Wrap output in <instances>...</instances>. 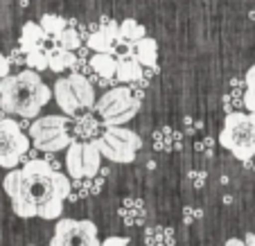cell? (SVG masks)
Wrapping results in <instances>:
<instances>
[{
	"label": "cell",
	"instance_id": "6da1fadb",
	"mask_svg": "<svg viewBox=\"0 0 255 246\" xmlns=\"http://www.w3.org/2000/svg\"><path fill=\"white\" fill-rule=\"evenodd\" d=\"M14 213L20 219H45L54 222L61 217L63 203L70 197V174L54 169L45 158H34L18 169H9L2 179Z\"/></svg>",
	"mask_w": 255,
	"mask_h": 246
},
{
	"label": "cell",
	"instance_id": "7a4b0ae2",
	"mask_svg": "<svg viewBox=\"0 0 255 246\" xmlns=\"http://www.w3.org/2000/svg\"><path fill=\"white\" fill-rule=\"evenodd\" d=\"M52 97V88L32 68L16 75H7L0 82V107L9 116L36 118Z\"/></svg>",
	"mask_w": 255,
	"mask_h": 246
},
{
	"label": "cell",
	"instance_id": "3957f363",
	"mask_svg": "<svg viewBox=\"0 0 255 246\" xmlns=\"http://www.w3.org/2000/svg\"><path fill=\"white\" fill-rule=\"evenodd\" d=\"M219 145L231 151L237 160L249 163L255 158V113L235 111L226 113L219 131Z\"/></svg>",
	"mask_w": 255,
	"mask_h": 246
},
{
	"label": "cell",
	"instance_id": "277c9868",
	"mask_svg": "<svg viewBox=\"0 0 255 246\" xmlns=\"http://www.w3.org/2000/svg\"><path fill=\"white\" fill-rule=\"evenodd\" d=\"M70 116H39L34 118L27 129L32 145L43 154H57L75 142V133H70Z\"/></svg>",
	"mask_w": 255,
	"mask_h": 246
},
{
	"label": "cell",
	"instance_id": "5b68a950",
	"mask_svg": "<svg viewBox=\"0 0 255 246\" xmlns=\"http://www.w3.org/2000/svg\"><path fill=\"white\" fill-rule=\"evenodd\" d=\"M142 100L133 97L129 84H118V86L106 88V93L97 100L95 111L102 118V124H127L138 116Z\"/></svg>",
	"mask_w": 255,
	"mask_h": 246
},
{
	"label": "cell",
	"instance_id": "8992f818",
	"mask_svg": "<svg viewBox=\"0 0 255 246\" xmlns=\"http://www.w3.org/2000/svg\"><path fill=\"white\" fill-rule=\"evenodd\" d=\"M95 140H97V147H100L102 156L109 158L111 163H120V165L133 163L140 147H142V138L135 131L127 129L122 124L104 126V131Z\"/></svg>",
	"mask_w": 255,
	"mask_h": 246
},
{
	"label": "cell",
	"instance_id": "52a82bcc",
	"mask_svg": "<svg viewBox=\"0 0 255 246\" xmlns=\"http://www.w3.org/2000/svg\"><path fill=\"white\" fill-rule=\"evenodd\" d=\"M29 147H32V140L23 131V126L18 124V120L2 118L0 120V167L2 169L18 167Z\"/></svg>",
	"mask_w": 255,
	"mask_h": 246
},
{
	"label": "cell",
	"instance_id": "ba28073f",
	"mask_svg": "<svg viewBox=\"0 0 255 246\" xmlns=\"http://www.w3.org/2000/svg\"><path fill=\"white\" fill-rule=\"evenodd\" d=\"M50 246H102L91 219H59Z\"/></svg>",
	"mask_w": 255,
	"mask_h": 246
},
{
	"label": "cell",
	"instance_id": "9c48e42d",
	"mask_svg": "<svg viewBox=\"0 0 255 246\" xmlns=\"http://www.w3.org/2000/svg\"><path fill=\"white\" fill-rule=\"evenodd\" d=\"M54 100H57L59 109L70 118L79 116V111H82V104H79V100H77V95H75V91H72L68 77L57 79V84H54Z\"/></svg>",
	"mask_w": 255,
	"mask_h": 246
},
{
	"label": "cell",
	"instance_id": "30bf717a",
	"mask_svg": "<svg viewBox=\"0 0 255 246\" xmlns=\"http://www.w3.org/2000/svg\"><path fill=\"white\" fill-rule=\"evenodd\" d=\"M68 79H70L72 91H75L79 104H82V111H91V109H95V104H97L95 84H93L86 75H77V73H72Z\"/></svg>",
	"mask_w": 255,
	"mask_h": 246
},
{
	"label": "cell",
	"instance_id": "8fae6325",
	"mask_svg": "<svg viewBox=\"0 0 255 246\" xmlns=\"http://www.w3.org/2000/svg\"><path fill=\"white\" fill-rule=\"evenodd\" d=\"M142 77H144V66L133 54H122V57H118V73H116L118 82L120 84L142 82Z\"/></svg>",
	"mask_w": 255,
	"mask_h": 246
},
{
	"label": "cell",
	"instance_id": "7c38bea8",
	"mask_svg": "<svg viewBox=\"0 0 255 246\" xmlns=\"http://www.w3.org/2000/svg\"><path fill=\"white\" fill-rule=\"evenodd\" d=\"M183 135L185 131L172 129V126H160L154 131L151 140H154V149L156 151H176L183 147Z\"/></svg>",
	"mask_w": 255,
	"mask_h": 246
},
{
	"label": "cell",
	"instance_id": "4fadbf2b",
	"mask_svg": "<svg viewBox=\"0 0 255 246\" xmlns=\"http://www.w3.org/2000/svg\"><path fill=\"white\" fill-rule=\"evenodd\" d=\"M50 39V34H45V29L41 27V23H25L23 29H20V39L18 45L23 52H32L36 48H43V43Z\"/></svg>",
	"mask_w": 255,
	"mask_h": 246
},
{
	"label": "cell",
	"instance_id": "5bb4252c",
	"mask_svg": "<svg viewBox=\"0 0 255 246\" xmlns=\"http://www.w3.org/2000/svg\"><path fill=\"white\" fill-rule=\"evenodd\" d=\"M131 54L142 63L144 68H156L158 66V43L151 36H142L131 45Z\"/></svg>",
	"mask_w": 255,
	"mask_h": 246
},
{
	"label": "cell",
	"instance_id": "9a60e30c",
	"mask_svg": "<svg viewBox=\"0 0 255 246\" xmlns=\"http://www.w3.org/2000/svg\"><path fill=\"white\" fill-rule=\"evenodd\" d=\"M118 213H120L122 222H125L127 226H138V224L144 222L147 208H144L142 199L131 197V199H125V201H122V206H120V210H118Z\"/></svg>",
	"mask_w": 255,
	"mask_h": 246
},
{
	"label": "cell",
	"instance_id": "2e32d148",
	"mask_svg": "<svg viewBox=\"0 0 255 246\" xmlns=\"http://www.w3.org/2000/svg\"><path fill=\"white\" fill-rule=\"evenodd\" d=\"M72 129H75V138H82L86 142V140H95L100 135V122L88 111H84L72 118Z\"/></svg>",
	"mask_w": 255,
	"mask_h": 246
},
{
	"label": "cell",
	"instance_id": "e0dca14e",
	"mask_svg": "<svg viewBox=\"0 0 255 246\" xmlns=\"http://www.w3.org/2000/svg\"><path fill=\"white\" fill-rule=\"evenodd\" d=\"M66 169L70 179H84V142H72L66 149Z\"/></svg>",
	"mask_w": 255,
	"mask_h": 246
},
{
	"label": "cell",
	"instance_id": "ac0fdd59",
	"mask_svg": "<svg viewBox=\"0 0 255 246\" xmlns=\"http://www.w3.org/2000/svg\"><path fill=\"white\" fill-rule=\"evenodd\" d=\"M91 68L93 73L102 75L106 79H116L118 73V57L113 52H95L91 57Z\"/></svg>",
	"mask_w": 255,
	"mask_h": 246
},
{
	"label": "cell",
	"instance_id": "d6986e66",
	"mask_svg": "<svg viewBox=\"0 0 255 246\" xmlns=\"http://www.w3.org/2000/svg\"><path fill=\"white\" fill-rule=\"evenodd\" d=\"M142 237L147 246H174L176 244L174 228H169V226H147Z\"/></svg>",
	"mask_w": 255,
	"mask_h": 246
},
{
	"label": "cell",
	"instance_id": "ffe728a7",
	"mask_svg": "<svg viewBox=\"0 0 255 246\" xmlns=\"http://www.w3.org/2000/svg\"><path fill=\"white\" fill-rule=\"evenodd\" d=\"M102 151L97 147V140H86L84 142V174L86 176H95L102 169Z\"/></svg>",
	"mask_w": 255,
	"mask_h": 246
},
{
	"label": "cell",
	"instance_id": "44dd1931",
	"mask_svg": "<svg viewBox=\"0 0 255 246\" xmlns=\"http://www.w3.org/2000/svg\"><path fill=\"white\" fill-rule=\"evenodd\" d=\"M48 59H50V70H52V73H63L66 68H72L77 54L72 52V50L61 48L59 43H54V48L48 52Z\"/></svg>",
	"mask_w": 255,
	"mask_h": 246
},
{
	"label": "cell",
	"instance_id": "7402d4cb",
	"mask_svg": "<svg viewBox=\"0 0 255 246\" xmlns=\"http://www.w3.org/2000/svg\"><path fill=\"white\" fill-rule=\"evenodd\" d=\"M120 34L127 43H135V41H140L142 36H147V29H144V25H140L135 18H127L120 23Z\"/></svg>",
	"mask_w": 255,
	"mask_h": 246
},
{
	"label": "cell",
	"instance_id": "603a6c76",
	"mask_svg": "<svg viewBox=\"0 0 255 246\" xmlns=\"http://www.w3.org/2000/svg\"><path fill=\"white\" fill-rule=\"evenodd\" d=\"M57 43L61 45V48L75 52V50H79L84 45V39H82V34H79L77 27H70V25H68V27L57 36Z\"/></svg>",
	"mask_w": 255,
	"mask_h": 246
},
{
	"label": "cell",
	"instance_id": "cb8c5ba5",
	"mask_svg": "<svg viewBox=\"0 0 255 246\" xmlns=\"http://www.w3.org/2000/svg\"><path fill=\"white\" fill-rule=\"evenodd\" d=\"M86 45L93 50V52H113L116 54V45H113V41L109 39L102 29H97V32H93L91 36H88Z\"/></svg>",
	"mask_w": 255,
	"mask_h": 246
},
{
	"label": "cell",
	"instance_id": "d4e9b609",
	"mask_svg": "<svg viewBox=\"0 0 255 246\" xmlns=\"http://www.w3.org/2000/svg\"><path fill=\"white\" fill-rule=\"evenodd\" d=\"M39 23H41V27L45 29V34H50L54 39L68 27V18H63V16H59V14H45Z\"/></svg>",
	"mask_w": 255,
	"mask_h": 246
},
{
	"label": "cell",
	"instance_id": "484cf974",
	"mask_svg": "<svg viewBox=\"0 0 255 246\" xmlns=\"http://www.w3.org/2000/svg\"><path fill=\"white\" fill-rule=\"evenodd\" d=\"M222 104H224V111L226 113H235L246 109L244 104V91H235V88H228L222 97Z\"/></svg>",
	"mask_w": 255,
	"mask_h": 246
},
{
	"label": "cell",
	"instance_id": "4316f807",
	"mask_svg": "<svg viewBox=\"0 0 255 246\" xmlns=\"http://www.w3.org/2000/svg\"><path fill=\"white\" fill-rule=\"evenodd\" d=\"M25 66L36 70V73H43V70H50V59H48V52L43 48H36L32 52H27V61Z\"/></svg>",
	"mask_w": 255,
	"mask_h": 246
},
{
	"label": "cell",
	"instance_id": "83f0119b",
	"mask_svg": "<svg viewBox=\"0 0 255 246\" xmlns=\"http://www.w3.org/2000/svg\"><path fill=\"white\" fill-rule=\"evenodd\" d=\"M246 91H244V104H246V111H253L255 113V66H251L246 70Z\"/></svg>",
	"mask_w": 255,
	"mask_h": 246
},
{
	"label": "cell",
	"instance_id": "f1b7e54d",
	"mask_svg": "<svg viewBox=\"0 0 255 246\" xmlns=\"http://www.w3.org/2000/svg\"><path fill=\"white\" fill-rule=\"evenodd\" d=\"M91 197V188H88V176L84 179H72V188H70V201H79V199Z\"/></svg>",
	"mask_w": 255,
	"mask_h": 246
},
{
	"label": "cell",
	"instance_id": "f546056e",
	"mask_svg": "<svg viewBox=\"0 0 255 246\" xmlns=\"http://www.w3.org/2000/svg\"><path fill=\"white\" fill-rule=\"evenodd\" d=\"M203 208H199V206H183L181 208V219H183V224H194V222H201L203 219Z\"/></svg>",
	"mask_w": 255,
	"mask_h": 246
},
{
	"label": "cell",
	"instance_id": "4dcf8cb0",
	"mask_svg": "<svg viewBox=\"0 0 255 246\" xmlns=\"http://www.w3.org/2000/svg\"><path fill=\"white\" fill-rule=\"evenodd\" d=\"M203 126H206V122H203L201 118H194V116H185L183 118V131H185V135L201 133Z\"/></svg>",
	"mask_w": 255,
	"mask_h": 246
},
{
	"label": "cell",
	"instance_id": "1f68e13d",
	"mask_svg": "<svg viewBox=\"0 0 255 246\" xmlns=\"http://www.w3.org/2000/svg\"><path fill=\"white\" fill-rule=\"evenodd\" d=\"M188 179H190V183H192V188L201 190V188H206L208 172H206V169H190V172H188Z\"/></svg>",
	"mask_w": 255,
	"mask_h": 246
},
{
	"label": "cell",
	"instance_id": "d6a6232c",
	"mask_svg": "<svg viewBox=\"0 0 255 246\" xmlns=\"http://www.w3.org/2000/svg\"><path fill=\"white\" fill-rule=\"evenodd\" d=\"M194 149L201 151L203 156H212V151H215V138H210V135L199 138L197 142H194Z\"/></svg>",
	"mask_w": 255,
	"mask_h": 246
},
{
	"label": "cell",
	"instance_id": "836d02e7",
	"mask_svg": "<svg viewBox=\"0 0 255 246\" xmlns=\"http://www.w3.org/2000/svg\"><path fill=\"white\" fill-rule=\"evenodd\" d=\"M104 181H106V176H104V174H100V172H97L95 176H88V188H91V197H95V194L102 192V188H104Z\"/></svg>",
	"mask_w": 255,
	"mask_h": 246
},
{
	"label": "cell",
	"instance_id": "e575fe53",
	"mask_svg": "<svg viewBox=\"0 0 255 246\" xmlns=\"http://www.w3.org/2000/svg\"><path fill=\"white\" fill-rule=\"evenodd\" d=\"M9 61H11V66H23V63L27 61V52H23L20 45H18L16 50H11L9 52Z\"/></svg>",
	"mask_w": 255,
	"mask_h": 246
},
{
	"label": "cell",
	"instance_id": "d590c367",
	"mask_svg": "<svg viewBox=\"0 0 255 246\" xmlns=\"http://www.w3.org/2000/svg\"><path fill=\"white\" fill-rule=\"evenodd\" d=\"M9 70H11V61H9V57L0 52V77L5 79L7 75H9Z\"/></svg>",
	"mask_w": 255,
	"mask_h": 246
},
{
	"label": "cell",
	"instance_id": "8d00e7d4",
	"mask_svg": "<svg viewBox=\"0 0 255 246\" xmlns=\"http://www.w3.org/2000/svg\"><path fill=\"white\" fill-rule=\"evenodd\" d=\"M127 244H129V240H127V237H118V235L106 237V240L102 242V246H127Z\"/></svg>",
	"mask_w": 255,
	"mask_h": 246
},
{
	"label": "cell",
	"instance_id": "74e56055",
	"mask_svg": "<svg viewBox=\"0 0 255 246\" xmlns=\"http://www.w3.org/2000/svg\"><path fill=\"white\" fill-rule=\"evenodd\" d=\"M224 246H246V240H237V237H231V240H226V244Z\"/></svg>",
	"mask_w": 255,
	"mask_h": 246
},
{
	"label": "cell",
	"instance_id": "f35d334b",
	"mask_svg": "<svg viewBox=\"0 0 255 246\" xmlns=\"http://www.w3.org/2000/svg\"><path fill=\"white\" fill-rule=\"evenodd\" d=\"M224 203H226V206H233V203H235V197H233V194H226V197H224Z\"/></svg>",
	"mask_w": 255,
	"mask_h": 246
},
{
	"label": "cell",
	"instance_id": "ab89813d",
	"mask_svg": "<svg viewBox=\"0 0 255 246\" xmlns=\"http://www.w3.org/2000/svg\"><path fill=\"white\" fill-rule=\"evenodd\" d=\"M249 18H251V20H253V23H255V9H251V11H249Z\"/></svg>",
	"mask_w": 255,
	"mask_h": 246
},
{
	"label": "cell",
	"instance_id": "60d3db41",
	"mask_svg": "<svg viewBox=\"0 0 255 246\" xmlns=\"http://www.w3.org/2000/svg\"><path fill=\"white\" fill-rule=\"evenodd\" d=\"M0 82H2V77H0Z\"/></svg>",
	"mask_w": 255,
	"mask_h": 246
},
{
	"label": "cell",
	"instance_id": "b9f144b4",
	"mask_svg": "<svg viewBox=\"0 0 255 246\" xmlns=\"http://www.w3.org/2000/svg\"><path fill=\"white\" fill-rule=\"evenodd\" d=\"M29 246H34V244H29Z\"/></svg>",
	"mask_w": 255,
	"mask_h": 246
}]
</instances>
